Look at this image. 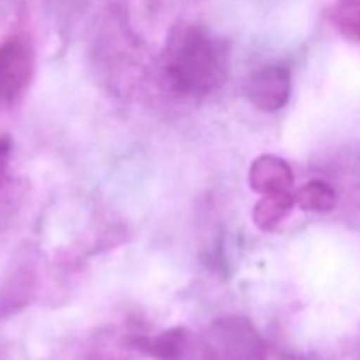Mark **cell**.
Returning <instances> with one entry per match:
<instances>
[{"label":"cell","mask_w":360,"mask_h":360,"mask_svg":"<svg viewBox=\"0 0 360 360\" xmlns=\"http://www.w3.org/2000/svg\"><path fill=\"white\" fill-rule=\"evenodd\" d=\"M227 49L199 27L181 28L167 48L165 70L183 94L204 95L220 86L227 76Z\"/></svg>","instance_id":"6da1fadb"},{"label":"cell","mask_w":360,"mask_h":360,"mask_svg":"<svg viewBox=\"0 0 360 360\" xmlns=\"http://www.w3.org/2000/svg\"><path fill=\"white\" fill-rule=\"evenodd\" d=\"M200 360H264V345L248 320L232 316L204 334Z\"/></svg>","instance_id":"7a4b0ae2"},{"label":"cell","mask_w":360,"mask_h":360,"mask_svg":"<svg viewBox=\"0 0 360 360\" xmlns=\"http://www.w3.org/2000/svg\"><path fill=\"white\" fill-rule=\"evenodd\" d=\"M34 74V53L23 37L0 44V102H13L23 94Z\"/></svg>","instance_id":"3957f363"},{"label":"cell","mask_w":360,"mask_h":360,"mask_svg":"<svg viewBox=\"0 0 360 360\" xmlns=\"http://www.w3.org/2000/svg\"><path fill=\"white\" fill-rule=\"evenodd\" d=\"M292 77L285 67H266L250 77L246 95L260 111L273 112L285 108L290 98Z\"/></svg>","instance_id":"277c9868"},{"label":"cell","mask_w":360,"mask_h":360,"mask_svg":"<svg viewBox=\"0 0 360 360\" xmlns=\"http://www.w3.org/2000/svg\"><path fill=\"white\" fill-rule=\"evenodd\" d=\"M248 181L250 186L262 195L288 192L294 185V172L283 158L274 157V155H262L253 160L248 172Z\"/></svg>","instance_id":"5b68a950"},{"label":"cell","mask_w":360,"mask_h":360,"mask_svg":"<svg viewBox=\"0 0 360 360\" xmlns=\"http://www.w3.org/2000/svg\"><path fill=\"white\" fill-rule=\"evenodd\" d=\"M295 199L290 192L266 193L255 204L253 210V221L264 232H271L280 227L294 207Z\"/></svg>","instance_id":"8992f818"},{"label":"cell","mask_w":360,"mask_h":360,"mask_svg":"<svg viewBox=\"0 0 360 360\" xmlns=\"http://www.w3.org/2000/svg\"><path fill=\"white\" fill-rule=\"evenodd\" d=\"M137 347L158 360H183L190 348V336L185 329H171L153 340H139Z\"/></svg>","instance_id":"52a82bcc"},{"label":"cell","mask_w":360,"mask_h":360,"mask_svg":"<svg viewBox=\"0 0 360 360\" xmlns=\"http://www.w3.org/2000/svg\"><path fill=\"white\" fill-rule=\"evenodd\" d=\"M294 199L301 210L322 213V211L333 210L334 204H336V193L327 183L311 181L299 188Z\"/></svg>","instance_id":"ba28073f"},{"label":"cell","mask_w":360,"mask_h":360,"mask_svg":"<svg viewBox=\"0 0 360 360\" xmlns=\"http://www.w3.org/2000/svg\"><path fill=\"white\" fill-rule=\"evenodd\" d=\"M334 21L348 37L360 41V0H338Z\"/></svg>","instance_id":"9c48e42d"},{"label":"cell","mask_w":360,"mask_h":360,"mask_svg":"<svg viewBox=\"0 0 360 360\" xmlns=\"http://www.w3.org/2000/svg\"><path fill=\"white\" fill-rule=\"evenodd\" d=\"M11 155H13V143H11L9 137L2 136L0 137V186L4 185V179H6Z\"/></svg>","instance_id":"30bf717a"}]
</instances>
